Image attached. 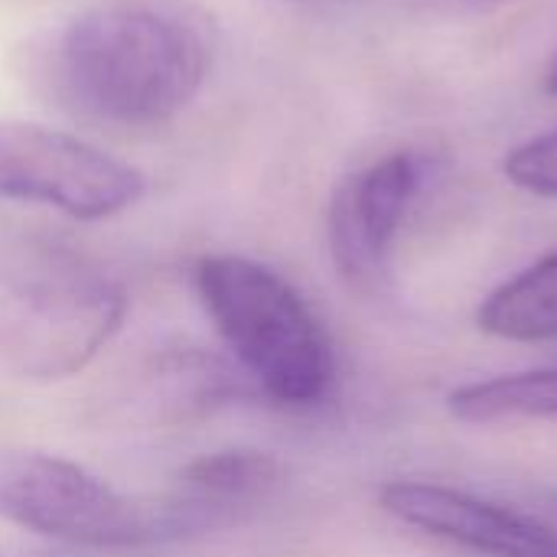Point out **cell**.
I'll return each mask as SVG.
<instances>
[{
    "label": "cell",
    "instance_id": "cell-1",
    "mask_svg": "<svg viewBox=\"0 0 557 557\" xmlns=\"http://www.w3.org/2000/svg\"><path fill=\"white\" fill-rule=\"evenodd\" d=\"M212 69V26L180 0H104L59 36L52 75L85 117L160 127L183 114Z\"/></svg>",
    "mask_w": 557,
    "mask_h": 557
},
{
    "label": "cell",
    "instance_id": "cell-2",
    "mask_svg": "<svg viewBox=\"0 0 557 557\" xmlns=\"http://www.w3.org/2000/svg\"><path fill=\"white\" fill-rule=\"evenodd\" d=\"M196 297L242 375L281 408H317L333 395L336 352L304 294L245 255H202Z\"/></svg>",
    "mask_w": 557,
    "mask_h": 557
},
{
    "label": "cell",
    "instance_id": "cell-3",
    "mask_svg": "<svg viewBox=\"0 0 557 557\" xmlns=\"http://www.w3.org/2000/svg\"><path fill=\"white\" fill-rule=\"evenodd\" d=\"M0 516L42 539L91 552L186 542L166 496H127L88 467L42 450H0Z\"/></svg>",
    "mask_w": 557,
    "mask_h": 557
},
{
    "label": "cell",
    "instance_id": "cell-4",
    "mask_svg": "<svg viewBox=\"0 0 557 557\" xmlns=\"http://www.w3.org/2000/svg\"><path fill=\"white\" fill-rule=\"evenodd\" d=\"M124 287L85 264L52 261L20 281L0 307V366L26 382H62L88 369L121 333Z\"/></svg>",
    "mask_w": 557,
    "mask_h": 557
},
{
    "label": "cell",
    "instance_id": "cell-5",
    "mask_svg": "<svg viewBox=\"0 0 557 557\" xmlns=\"http://www.w3.org/2000/svg\"><path fill=\"white\" fill-rule=\"evenodd\" d=\"M144 193L147 176L134 163L55 127L0 121V199L104 222L134 209Z\"/></svg>",
    "mask_w": 557,
    "mask_h": 557
},
{
    "label": "cell",
    "instance_id": "cell-6",
    "mask_svg": "<svg viewBox=\"0 0 557 557\" xmlns=\"http://www.w3.org/2000/svg\"><path fill=\"white\" fill-rule=\"evenodd\" d=\"M428 180V160L398 150L349 173L326 209V242L336 271L359 290H379L392 271L401 225Z\"/></svg>",
    "mask_w": 557,
    "mask_h": 557
},
{
    "label": "cell",
    "instance_id": "cell-7",
    "mask_svg": "<svg viewBox=\"0 0 557 557\" xmlns=\"http://www.w3.org/2000/svg\"><path fill=\"white\" fill-rule=\"evenodd\" d=\"M379 506L398 525L480 557H557V529L516 506L424 480H392Z\"/></svg>",
    "mask_w": 557,
    "mask_h": 557
},
{
    "label": "cell",
    "instance_id": "cell-8",
    "mask_svg": "<svg viewBox=\"0 0 557 557\" xmlns=\"http://www.w3.org/2000/svg\"><path fill=\"white\" fill-rule=\"evenodd\" d=\"M284 486V467L268 450H215L186 463L166 493L186 539L242 525Z\"/></svg>",
    "mask_w": 557,
    "mask_h": 557
},
{
    "label": "cell",
    "instance_id": "cell-9",
    "mask_svg": "<svg viewBox=\"0 0 557 557\" xmlns=\"http://www.w3.org/2000/svg\"><path fill=\"white\" fill-rule=\"evenodd\" d=\"M476 326L506 343L557 339V251L503 281L476 310Z\"/></svg>",
    "mask_w": 557,
    "mask_h": 557
},
{
    "label": "cell",
    "instance_id": "cell-10",
    "mask_svg": "<svg viewBox=\"0 0 557 557\" xmlns=\"http://www.w3.org/2000/svg\"><path fill=\"white\" fill-rule=\"evenodd\" d=\"M245 392V375L232 372L222 359L199 349L170 352L157 359L144 379V401L157 418L206 414Z\"/></svg>",
    "mask_w": 557,
    "mask_h": 557
},
{
    "label": "cell",
    "instance_id": "cell-11",
    "mask_svg": "<svg viewBox=\"0 0 557 557\" xmlns=\"http://www.w3.org/2000/svg\"><path fill=\"white\" fill-rule=\"evenodd\" d=\"M447 411L463 424L557 421V366L467 382L447 395Z\"/></svg>",
    "mask_w": 557,
    "mask_h": 557
},
{
    "label": "cell",
    "instance_id": "cell-12",
    "mask_svg": "<svg viewBox=\"0 0 557 557\" xmlns=\"http://www.w3.org/2000/svg\"><path fill=\"white\" fill-rule=\"evenodd\" d=\"M503 173L512 186L539 199H557V127L512 147L503 160Z\"/></svg>",
    "mask_w": 557,
    "mask_h": 557
},
{
    "label": "cell",
    "instance_id": "cell-13",
    "mask_svg": "<svg viewBox=\"0 0 557 557\" xmlns=\"http://www.w3.org/2000/svg\"><path fill=\"white\" fill-rule=\"evenodd\" d=\"M545 91L557 95V52L555 59H552V65H548V72H545Z\"/></svg>",
    "mask_w": 557,
    "mask_h": 557
}]
</instances>
